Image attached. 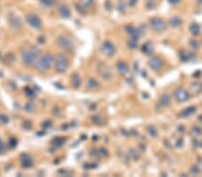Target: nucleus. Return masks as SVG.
I'll list each match as a JSON object with an SVG mask.
<instances>
[{
    "label": "nucleus",
    "mask_w": 202,
    "mask_h": 177,
    "mask_svg": "<svg viewBox=\"0 0 202 177\" xmlns=\"http://www.w3.org/2000/svg\"><path fill=\"white\" fill-rule=\"evenodd\" d=\"M55 63V60L50 54H46L44 57H42L39 61H37L36 65L40 72L44 73L49 70L50 67Z\"/></svg>",
    "instance_id": "f03ea898"
},
{
    "label": "nucleus",
    "mask_w": 202,
    "mask_h": 177,
    "mask_svg": "<svg viewBox=\"0 0 202 177\" xmlns=\"http://www.w3.org/2000/svg\"><path fill=\"white\" fill-rule=\"evenodd\" d=\"M128 46H129L131 49L136 48L137 46H138V39H137V38H132L131 39H129V42H128Z\"/></svg>",
    "instance_id": "a211bd4d"
},
{
    "label": "nucleus",
    "mask_w": 202,
    "mask_h": 177,
    "mask_svg": "<svg viewBox=\"0 0 202 177\" xmlns=\"http://www.w3.org/2000/svg\"><path fill=\"white\" fill-rule=\"evenodd\" d=\"M55 67H56V71L59 73L66 72V70L67 69L68 60L64 54H59L58 56V57L55 61Z\"/></svg>",
    "instance_id": "20e7f679"
},
{
    "label": "nucleus",
    "mask_w": 202,
    "mask_h": 177,
    "mask_svg": "<svg viewBox=\"0 0 202 177\" xmlns=\"http://www.w3.org/2000/svg\"><path fill=\"white\" fill-rule=\"evenodd\" d=\"M150 27L155 31H162L165 29V23L162 19L155 17L150 20Z\"/></svg>",
    "instance_id": "423d86ee"
},
{
    "label": "nucleus",
    "mask_w": 202,
    "mask_h": 177,
    "mask_svg": "<svg viewBox=\"0 0 202 177\" xmlns=\"http://www.w3.org/2000/svg\"><path fill=\"white\" fill-rule=\"evenodd\" d=\"M102 51L107 57H112L116 51L114 45L111 41H105L102 45Z\"/></svg>",
    "instance_id": "0eeeda50"
},
{
    "label": "nucleus",
    "mask_w": 202,
    "mask_h": 177,
    "mask_svg": "<svg viewBox=\"0 0 202 177\" xmlns=\"http://www.w3.org/2000/svg\"><path fill=\"white\" fill-rule=\"evenodd\" d=\"M189 53L188 52H186V51H184V50H182V51H181L180 52V58L181 61H183V62H186V61H188L189 60Z\"/></svg>",
    "instance_id": "4be33fe9"
},
{
    "label": "nucleus",
    "mask_w": 202,
    "mask_h": 177,
    "mask_svg": "<svg viewBox=\"0 0 202 177\" xmlns=\"http://www.w3.org/2000/svg\"><path fill=\"white\" fill-rule=\"evenodd\" d=\"M72 84L75 88H77L80 85V78L78 75L76 74L72 77Z\"/></svg>",
    "instance_id": "6ab92c4d"
},
{
    "label": "nucleus",
    "mask_w": 202,
    "mask_h": 177,
    "mask_svg": "<svg viewBox=\"0 0 202 177\" xmlns=\"http://www.w3.org/2000/svg\"><path fill=\"white\" fill-rule=\"evenodd\" d=\"M31 164H32V162H31V158H30L29 157H23V159H22V165L24 166H31Z\"/></svg>",
    "instance_id": "aec40b11"
},
{
    "label": "nucleus",
    "mask_w": 202,
    "mask_h": 177,
    "mask_svg": "<svg viewBox=\"0 0 202 177\" xmlns=\"http://www.w3.org/2000/svg\"><path fill=\"white\" fill-rule=\"evenodd\" d=\"M153 51V48L152 45L150 43H146L145 46H143V52L145 54H150Z\"/></svg>",
    "instance_id": "412c9836"
},
{
    "label": "nucleus",
    "mask_w": 202,
    "mask_h": 177,
    "mask_svg": "<svg viewBox=\"0 0 202 177\" xmlns=\"http://www.w3.org/2000/svg\"><path fill=\"white\" fill-rule=\"evenodd\" d=\"M41 3H42L44 5H46V6H50V5H52L53 0H41Z\"/></svg>",
    "instance_id": "393cba45"
},
{
    "label": "nucleus",
    "mask_w": 202,
    "mask_h": 177,
    "mask_svg": "<svg viewBox=\"0 0 202 177\" xmlns=\"http://www.w3.org/2000/svg\"><path fill=\"white\" fill-rule=\"evenodd\" d=\"M148 134H149L151 137H155V136H156V134H157V131H156V129H155L154 126L149 127V128H148Z\"/></svg>",
    "instance_id": "b1692460"
},
{
    "label": "nucleus",
    "mask_w": 202,
    "mask_h": 177,
    "mask_svg": "<svg viewBox=\"0 0 202 177\" xmlns=\"http://www.w3.org/2000/svg\"><path fill=\"white\" fill-rule=\"evenodd\" d=\"M58 11H59V14H61L62 17H68L70 15V11H69V8L66 5H62L59 6L58 8Z\"/></svg>",
    "instance_id": "ddd939ff"
},
{
    "label": "nucleus",
    "mask_w": 202,
    "mask_h": 177,
    "mask_svg": "<svg viewBox=\"0 0 202 177\" xmlns=\"http://www.w3.org/2000/svg\"><path fill=\"white\" fill-rule=\"evenodd\" d=\"M149 66L153 71H159L163 67V61L158 57H153L149 60Z\"/></svg>",
    "instance_id": "9d476101"
},
{
    "label": "nucleus",
    "mask_w": 202,
    "mask_h": 177,
    "mask_svg": "<svg viewBox=\"0 0 202 177\" xmlns=\"http://www.w3.org/2000/svg\"><path fill=\"white\" fill-rule=\"evenodd\" d=\"M3 149H4V144H3V142L1 141V140H0V152H2Z\"/></svg>",
    "instance_id": "cd10ccee"
},
{
    "label": "nucleus",
    "mask_w": 202,
    "mask_h": 177,
    "mask_svg": "<svg viewBox=\"0 0 202 177\" xmlns=\"http://www.w3.org/2000/svg\"><path fill=\"white\" fill-rule=\"evenodd\" d=\"M97 72L103 80H111L112 78V71L111 67L104 62H100L97 65Z\"/></svg>",
    "instance_id": "7ed1b4c3"
},
{
    "label": "nucleus",
    "mask_w": 202,
    "mask_h": 177,
    "mask_svg": "<svg viewBox=\"0 0 202 177\" xmlns=\"http://www.w3.org/2000/svg\"><path fill=\"white\" fill-rule=\"evenodd\" d=\"M138 0H129V5H130V6H135L136 5H137V3H138Z\"/></svg>",
    "instance_id": "a878e982"
},
{
    "label": "nucleus",
    "mask_w": 202,
    "mask_h": 177,
    "mask_svg": "<svg viewBox=\"0 0 202 177\" xmlns=\"http://www.w3.org/2000/svg\"><path fill=\"white\" fill-rule=\"evenodd\" d=\"M58 43L62 48H64L67 51H72L75 48V45H74L73 41L70 39L65 37V36H61V37L58 38Z\"/></svg>",
    "instance_id": "39448f33"
},
{
    "label": "nucleus",
    "mask_w": 202,
    "mask_h": 177,
    "mask_svg": "<svg viewBox=\"0 0 202 177\" xmlns=\"http://www.w3.org/2000/svg\"><path fill=\"white\" fill-rule=\"evenodd\" d=\"M200 121H202V116H200Z\"/></svg>",
    "instance_id": "c756f323"
},
{
    "label": "nucleus",
    "mask_w": 202,
    "mask_h": 177,
    "mask_svg": "<svg viewBox=\"0 0 202 177\" xmlns=\"http://www.w3.org/2000/svg\"><path fill=\"white\" fill-rule=\"evenodd\" d=\"M190 30H191V31L193 34L198 35V34L200 33V27L199 24H197V23H192V24L191 25V27H190Z\"/></svg>",
    "instance_id": "dca6fc26"
},
{
    "label": "nucleus",
    "mask_w": 202,
    "mask_h": 177,
    "mask_svg": "<svg viewBox=\"0 0 202 177\" xmlns=\"http://www.w3.org/2000/svg\"><path fill=\"white\" fill-rule=\"evenodd\" d=\"M87 87L90 89H95V88H97L99 87V83H98V82L95 79L91 78V79H89V81L87 82Z\"/></svg>",
    "instance_id": "4468645a"
},
{
    "label": "nucleus",
    "mask_w": 202,
    "mask_h": 177,
    "mask_svg": "<svg viewBox=\"0 0 202 177\" xmlns=\"http://www.w3.org/2000/svg\"><path fill=\"white\" fill-rule=\"evenodd\" d=\"M27 22L33 29H41V19L34 14H29L26 17Z\"/></svg>",
    "instance_id": "6e6552de"
},
{
    "label": "nucleus",
    "mask_w": 202,
    "mask_h": 177,
    "mask_svg": "<svg viewBox=\"0 0 202 177\" xmlns=\"http://www.w3.org/2000/svg\"><path fill=\"white\" fill-rule=\"evenodd\" d=\"M181 19L178 18V17H173V18H172V19L170 20V24H171V26L174 27V28L178 27V26L181 24Z\"/></svg>",
    "instance_id": "f3484780"
},
{
    "label": "nucleus",
    "mask_w": 202,
    "mask_h": 177,
    "mask_svg": "<svg viewBox=\"0 0 202 177\" xmlns=\"http://www.w3.org/2000/svg\"><path fill=\"white\" fill-rule=\"evenodd\" d=\"M195 110H196V108H195L194 107H189L187 109H185V110L182 112L181 116H191L192 114H194Z\"/></svg>",
    "instance_id": "2eb2a0df"
},
{
    "label": "nucleus",
    "mask_w": 202,
    "mask_h": 177,
    "mask_svg": "<svg viewBox=\"0 0 202 177\" xmlns=\"http://www.w3.org/2000/svg\"><path fill=\"white\" fill-rule=\"evenodd\" d=\"M180 1L181 0H169V3L171 5H178L180 3Z\"/></svg>",
    "instance_id": "bb28decb"
},
{
    "label": "nucleus",
    "mask_w": 202,
    "mask_h": 177,
    "mask_svg": "<svg viewBox=\"0 0 202 177\" xmlns=\"http://www.w3.org/2000/svg\"><path fill=\"white\" fill-rule=\"evenodd\" d=\"M198 3H199L200 5H202V0H198Z\"/></svg>",
    "instance_id": "c85d7f7f"
},
{
    "label": "nucleus",
    "mask_w": 202,
    "mask_h": 177,
    "mask_svg": "<svg viewBox=\"0 0 202 177\" xmlns=\"http://www.w3.org/2000/svg\"><path fill=\"white\" fill-rule=\"evenodd\" d=\"M81 4L85 6V7H91L93 5V0H80Z\"/></svg>",
    "instance_id": "5701e85b"
},
{
    "label": "nucleus",
    "mask_w": 202,
    "mask_h": 177,
    "mask_svg": "<svg viewBox=\"0 0 202 177\" xmlns=\"http://www.w3.org/2000/svg\"><path fill=\"white\" fill-rule=\"evenodd\" d=\"M171 103V97L168 94H165L161 97L160 100H159V107L160 108H165L166 107H168Z\"/></svg>",
    "instance_id": "f8f14e48"
},
{
    "label": "nucleus",
    "mask_w": 202,
    "mask_h": 177,
    "mask_svg": "<svg viewBox=\"0 0 202 177\" xmlns=\"http://www.w3.org/2000/svg\"><path fill=\"white\" fill-rule=\"evenodd\" d=\"M116 67H117V71H118L119 73L121 74V75H125V74L129 72L128 64H127L125 62H123V61H119V62L117 63Z\"/></svg>",
    "instance_id": "9b49d317"
},
{
    "label": "nucleus",
    "mask_w": 202,
    "mask_h": 177,
    "mask_svg": "<svg viewBox=\"0 0 202 177\" xmlns=\"http://www.w3.org/2000/svg\"><path fill=\"white\" fill-rule=\"evenodd\" d=\"M174 98L178 102H184L189 99V94L184 88H177L174 91Z\"/></svg>",
    "instance_id": "1a4fd4ad"
},
{
    "label": "nucleus",
    "mask_w": 202,
    "mask_h": 177,
    "mask_svg": "<svg viewBox=\"0 0 202 177\" xmlns=\"http://www.w3.org/2000/svg\"><path fill=\"white\" fill-rule=\"evenodd\" d=\"M40 53L39 49H35V48H31V49H26L23 52L22 54V58L24 64H26L27 65H33L36 64L37 63V58H38V55Z\"/></svg>",
    "instance_id": "f257e3e1"
}]
</instances>
